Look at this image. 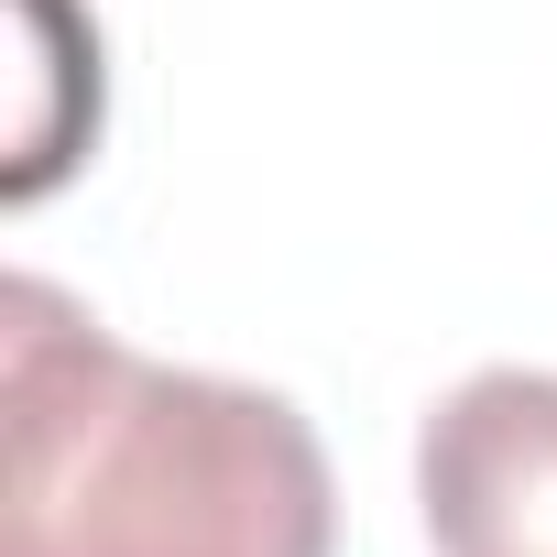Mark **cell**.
<instances>
[{
    "label": "cell",
    "mask_w": 557,
    "mask_h": 557,
    "mask_svg": "<svg viewBox=\"0 0 557 557\" xmlns=\"http://www.w3.org/2000/svg\"><path fill=\"white\" fill-rule=\"evenodd\" d=\"M0 557H329L339 481L318 426L230 372L143 361L77 296H0Z\"/></svg>",
    "instance_id": "1"
},
{
    "label": "cell",
    "mask_w": 557,
    "mask_h": 557,
    "mask_svg": "<svg viewBox=\"0 0 557 557\" xmlns=\"http://www.w3.org/2000/svg\"><path fill=\"white\" fill-rule=\"evenodd\" d=\"M416 513L437 557H557V372H470L416 426Z\"/></svg>",
    "instance_id": "2"
}]
</instances>
